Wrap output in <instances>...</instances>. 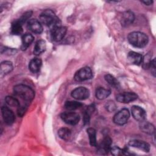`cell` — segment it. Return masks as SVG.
<instances>
[{
	"label": "cell",
	"mask_w": 156,
	"mask_h": 156,
	"mask_svg": "<svg viewBox=\"0 0 156 156\" xmlns=\"http://www.w3.org/2000/svg\"><path fill=\"white\" fill-rule=\"evenodd\" d=\"M41 23L48 26L50 30L61 26V21L54 12L49 9L44 10L39 16Z\"/></svg>",
	"instance_id": "6da1fadb"
},
{
	"label": "cell",
	"mask_w": 156,
	"mask_h": 156,
	"mask_svg": "<svg viewBox=\"0 0 156 156\" xmlns=\"http://www.w3.org/2000/svg\"><path fill=\"white\" fill-rule=\"evenodd\" d=\"M127 38L130 44L136 48H143L149 41L147 35L141 32H132L128 35Z\"/></svg>",
	"instance_id": "7a4b0ae2"
},
{
	"label": "cell",
	"mask_w": 156,
	"mask_h": 156,
	"mask_svg": "<svg viewBox=\"0 0 156 156\" xmlns=\"http://www.w3.org/2000/svg\"><path fill=\"white\" fill-rule=\"evenodd\" d=\"M15 94L26 102H30L35 96L34 91L29 86L23 84L16 85L13 87Z\"/></svg>",
	"instance_id": "3957f363"
},
{
	"label": "cell",
	"mask_w": 156,
	"mask_h": 156,
	"mask_svg": "<svg viewBox=\"0 0 156 156\" xmlns=\"http://www.w3.org/2000/svg\"><path fill=\"white\" fill-rule=\"evenodd\" d=\"M93 76V73L90 68L83 67L79 69L74 74V79L77 82H83L90 79Z\"/></svg>",
	"instance_id": "277c9868"
},
{
	"label": "cell",
	"mask_w": 156,
	"mask_h": 156,
	"mask_svg": "<svg viewBox=\"0 0 156 156\" xmlns=\"http://www.w3.org/2000/svg\"><path fill=\"white\" fill-rule=\"evenodd\" d=\"M130 117V112L127 108H122L113 117V122L117 125L125 124Z\"/></svg>",
	"instance_id": "5b68a950"
},
{
	"label": "cell",
	"mask_w": 156,
	"mask_h": 156,
	"mask_svg": "<svg viewBox=\"0 0 156 156\" xmlns=\"http://www.w3.org/2000/svg\"><path fill=\"white\" fill-rule=\"evenodd\" d=\"M71 96L77 100H84L90 96V91L85 87H79L74 89L71 93Z\"/></svg>",
	"instance_id": "8992f818"
},
{
	"label": "cell",
	"mask_w": 156,
	"mask_h": 156,
	"mask_svg": "<svg viewBox=\"0 0 156 156\" xmlns=\"http://www.w3.org/2000/svg\"><path fill=\"white\" fill-rule=\"evenodd\" d=\"M60 117L65 123L69 125H76L80 120V116L74 112H64Z\"/></svg>",
	"instance_id": "52a82bcc"
},
{
	"label": "cell",
	"mask_w": 156,
	"mask_h": 156,
	"mask_svg": "<svg viewBox=\"0 0 156 156\" xmlns=\"http://www.w3.org/2000/svg\"><path fill=\"white\" fill-rule=\"evenodd\" d=\"M137 98L138 95L133 92H124L118 94L116 96V101L121 103H129L136 100Z\"/></svg>",
	"instance_id": "ba28073f"
},
{
	"label": "cell",
	"mask_w": 156,
	"mask_h": 156,
	"mask_svg": "<svg viewBox=\"0 0 156 156\" xmlns=\"http://www.w3.org/2000/svg\"><path fill=\"white\" fill-rule=\"evenodd\" d=\"M112 140L111 138L108 136H106L104 138L102 141L101 142L98 148V152L99 154L105 155L107 154L111 148V144Z\"/></svg>",
	"instance_id": "9c48e42d"
},
{
	"label": "cell",
	"mask_w": 156,
	"mask_h": 156,
	"mask_svg": "<svg viewBox=\"0 0 156 156\" xmlns=\"http://www.w3.org/2000/svg\"><path fill=\"white\" fill-rule=\"evenodd\" d=\"M2 116L5 123L7 125H12L15 119V115L13 112L6 106H3L1 108Z\"/></svg>",
	"instance_id": "30bf717a"
},
{
	"label": "cell",
	"mask_w": 156,
	"mask_h": 156,
	"mask_svg": "<svg viewBox=\"0 0 156 156\" xmlns=\"http://www.w3.org/2000/svg\"><path fill=\"white\" fill-rule=\"evenodd\" d=\"M66 28L63 26H59L51 30V36L52 39L55 41L62 40L66 35Z\"/></svg>",
	"instance_id": "8fae6325"
},
{
	"label": "cell",
	"mask_w": 156,
	"mask_h": 156,
	"mask_svg": "<svg viewBox=\"0 0 156 156\" xmlns=\"http://www.w3.org/2000/svg\"><path fill=\"white\" fill-rule=\"evenodd\" d=\"M131 112L133 117L136 121L140 122L146 119V113L145 110L140 106L133 105L131 108Z\"/></svg>",
	"instance_id": "7c38bea8"
},
{
	"label": "cell",
	"mask_w": 156,
	"mask_h": 156,
	"mask_svg": "<svg viewBox=\"0 0 156 156\" xmlns=\"http://www.w3.org/2000/svg\"><path fill=\"white\" fill-rule=\"evenodd\" d=\"M28 29L32 32L40 34L43 32V26L40 21L37 19H31L27 23Z\"/></svg>",
	"instance_id": "4fadbf2b"
},
{
	"label": "cell",
	"mask_w": 156,
	"mask_h": 156,
	"mask_svg": "<svg viewBox=\"0 0 156 156\" xmlns=\"http://www.w3.org/2000/svg\"><path fill=\"white\" fill-rule=\"evenodd\" d=\"M129 144L130 146L138 148L146 152H148L150 151L149 144L144 141L140 140H132L129 142Z\"/></svg>",
	"instance_id": "5bb4252c"
},
{
	"label": "cell",
	"mask_w": 156,
	"mask_h": 156,
	"mask_svg": "<svg viewBox=\"0 0 156 156\" xmlns=\"http://www.w3.org/2000/svg\"><path fill=\"white\" fill-rule=\"evenodd\" d=\"M135 16L132 12L128 10L124 12L121 18V24L124 27H127L130 25L134 21Z\"/></svg>",
	"instance_id": "9a60e30c"
},
{
	"label": "cell",
	"mask_w": 156,
	"mask_h": 156,
	"mask_svg": "<svg viewBox=\"0 0 156 156\" xmlns=\"http://www.w3.org/2000/svg\"><path fill=\"white\" fill-rule=\"evenodd\" d=\"M140 128L141 131L149 135H152L155 133V127L154 125L145 120L140 122Z\"/></svg>",
	"instance_id": "2e32d148"
},
{
	"label": "cell",
	"mask_w": 156,
	"mask_h": 156,
	"mask_svg": "<svg viewBox=\"0 0 156 156\" xmlns=\"http://www.w3.org/2000/svg\"><path fill=\"white\" fill-rule=\"evenodd\" d=\"M42 61L40 58H32L29 64V69L34 73H38L41 67Z\"/></svg>",
	"instance_id": "e0dca14e"
},
{
	"label": "cell",
	"mask_w": 156,
	"mask_h": 156,
	"mask_svg": "<svg viewBox=\"0 0 156 156\" xmlns=\"http://www.w3.org/2000/svg\"><path fill=\"white\" fill-rule=\"evenodd\" d=\"M127 58L130 63L136 65H140L143 60V56L140 54L134 51L129 52L127 55Z\"/></svg>",
	"instance_id": "ac0fdd59"
},
{
	"label": "cell",
	"mask_w": 156,
	"mask_h": 156,
	"mask_svg": "<svg viewBox=\"0 0 156 156\" xmlns=\"http://www.w3.org/2000/svg\"><path fill=\"white\" fill-rule=\"evenodd\" d=\"M34 37L30 34H25L22 37V45L21 49L22 50L26 49L30 44L34 41Z\"/></svg>",
	"instance_id": "d6986e66"
},
{
	"label": "cell",
	"mask_w": 156,
	"mask_h": 156,
	"mask_svg": "<svg viewBox=\"0 0 156 156\" xmlns=\"http://www.w3.org/2000/svg\"><path fill=\"white\" fill-rule=\"evenodd\" d=\"M46 48V41L43 40H38L35 44L34 49V54L35 55H39L43 53Z\"/></svg>",
	"instance_id": "ffe728a7"
},
{
	"label": "cell",
	"mask_w": 156,
	"mask_h": 156,
	"mask_svg": "<svg viewBox=\"0 0 156 156\" xmlns=\"http://www.w3.org/2000/svg\"><path fill=\"white\" fill-rule=\"evenodd\" d=\"M13 64L10 61H4L1 63V73L2 75L7 74L13 70Z\"/></svg>",
	"instance_id": "44dd1931"
},
{
	"label": "cell",
	"mask_w": 156,
	"mask_h": 156,
	"mask_svg": "<svg viewBox=\"0 0 156 156\" xmlns=\"http://www.w3.org/2000/svg\"><path fill=\"white\" fill-rule=\"evenodd\" d=\"M111 93V91L102 87H99L96 90V97L100 100L107 98Z\"/></svg>",
	"instance_id": "7402d4cb"
},
{
	"label": "cell",
	"mask_w": 156,
	"mask_h": 156,
	"mask_svg": "<svg viewBox=\"0 0 156 156\" xmlns=\"http://www.w3.org/2000/svg\"><path fill=\"white\" fill-rule=\"evenodd\" d=\"M23 24L19 20L14 21L11 26V32L14 35H20L23 33Z\"/></svg>",
	"instance_id": "603a6c76"
},
{
	"label": "cell",
	"mask_w": 156,
	"mask_h": 156,
	"mask_svg": "<svg viewBox=\"0 0 156 156\" xmlns=\"http://www.w3.org/2000/svg\"><path fill=\"white\" fill-rule=\"evenodd\" d=\"M87 133L89 136L90 144L91 146L96 147L97 142H96V131L93 128H88L87 130Z\"/></svg>",
	"instance_id": "cb8c5ba5"
},
{
	"label": "cell",
	"mask_w": 156,
	"mask_h": 156,
	"mask_svg": "<svg viewBox=\"0 0 156 156\" xmlns=\"http://www.w3.org/2000/svg\"><path fill=\"white\" fill-rule=\"evenodd\" d=\"M94 108H95L94 105L93 104H91L88 105L85 110V112L83 113V121L85 124H87L89 123L91 115L94 112Z\"/></svg>",
	"instance_id": "d4e9b609"
},
{
	"label": "cell",
	"mask_w": 156,
	"mask_h": 156,
	"mask_svg": "<svg viewBox=\"0 0 156 156\" xmlns=\"http://www.w3.org/2000/svg\"><path fill=\"white\" fill-rule=\"evenodd\" d=\"M58 136L63 140H68L71 136V131L66 127H62L58 130Z\"/></svg>",
	"instance_id": "484cf974"
},
{
	"label": "cell",
	"mask_w": 156,
	"mask_h": 156,
	"mask_svg": "<svg viewBox=\"0 0 156 156\" xmlns=\"http://www.w3.org/2000/svg\"><path fill=\"white\" fill-rule=\"evenodd\" d=\"M105 80L109 85L115 88H119L120 87V84L118 80L113 76L110 74H107L105 76Z\"/></svg>",
	"instance_id": "4316f807"
},
{
	"label": "cell",
	"mask_w": 156,
	"mask_h": 156,
	"mask_svg": "<svg viewBox=\"0 0 156 156\" xmlns=\"http://www.w3.org/2000/svg\"><path fill=\"white\" fill-rule=\"evenodd\" d=\"M110 151L111 152L112 154L115 156H118V155H129L130 154L129 153V151L127 149H121L120 147L118 146H113L110 148Z\"/></svg>",
	"instance_id": "83f0119b"
},
{
	"label": "cell",
	"mask_w": 156,
	"mask_h": 156,
	"mask_svg": "<svg viewBox=\"0 0 156 156\" xmlns=\"http://www.w3.org/2000/svg\"><path fill=\"white\" fill-rule=\"evenodd\" d=\"M82 104L80 102L74 101H66L65 104V107L68 110H76L80 107H82Z\"/></svg>",
	"instance_id": "f1b7e54d"
},
{
	"label": "cell",
	"mask_w": 156,
	"mask_h": 156,
	"mask_svg": "<svg viewBox=\"0 0 156 156\" xmlns=\"http://www.w3.org/2000/svg\"><path fill=\"white\" fill-rule=\"evenodd\" d=\"M152 54L150 53H147L146 55H145L144 57H143V60L141 62L142 66L144 69H149L151 61H152Z\"/></svg>",
	"instance_id": "f546056e"
},
{
	"label": "cell",
	"mask_w": 156,
	"mask_h": 156,
	"mask_svg": "<svg viewBox=\"0 0 156 156\" xmlns=\"http://www.w3.org/2000/svg\"><path fill=\"white\" fill-rule=\"evenodd\" d=\"M5 101L7 105L12 106V107H18L20 105L18 100L13 96H6L5 98Z\"/></svg>",
	"instance_id": "4dcf8cb0"
},
{
	"label": "cell",
	"mask_w": 156,
	"mask_h": 156,
	"mask_svg": "<svg viewBox=\"0 0 156 156\" xmlns=\"http://www.w3.org/2000/svg\"><path fill=\"white\" fill-rule=\"evenodd\" d=\"M105 108L107 111H108L109 112H113L116 110V104H115L114 102L109 101L105 104Z\"/></svg>",
	"instance_id": "1f68e13d"
},
{
	"label": "cell",
	"mask_w": 156,
	"mask_h": 156,
	"mask_svg": "<svg viewBox=\"0 0 156 156\" xmlns=\"http://www.w3.org/2000/svg\"><path fill=\"white\" fill-rule=\"evenodd\" d=\"M32 12L31 11L26 12L25 13H24V14L23 15V16H22L20 19H18L19 21H20L22 24H23L24 23L26 22V21L27 20H28V19L30 17V16H31V15H32Z\"/></svg>",
	"instance_id": "d6a6232c"
},
{
	"label": "cell",
	"mask_w": 156,
	"mask_h": 156,
	"mask_svg": "<svg viewBox=\"0 0 156 156\" xmlns=\"http://www.w3.org/2000/svg\"><path fill=\"white\" fill-rule=\"evenodd\" d=\"M26 108H27V107L25 105V106H19L18 107V114L20 116H22L25 112L26 111Z\"/></svg>",
	"instance_id": "836d02e7"
},
{
	"label": "cell",
	"mask_w": 156,
	"mask_h": 156,
	"mask_svg": "<svg viewBox=\"0 0 156 156\" xmlns=\"http://www.w3.org/2000/svg\"><path fill=\"white\" fill-rule=\"evenodd\" d=\"M149 69H151V73L155 76V58L152 60L151 63V65H150V67H149Z\"/></svg>",
	"instance_id": "e575fe53"
},
{
	"label": "cell",
	"mask_w": 156,
	"mask_h": 156,
	"mask_svg": "<svg viewBox=\"0 0 156 156\" xmlns=\"http://www.w3.org/2000/svg\"><path fill=\"white\" fill-rule=\"evenodd\" d=\"M142 2L144 3V4L147 5H149L152 4L153 1H142Z\"/></svg>",
	"instance_id": "d590c367"
}]
</instances>
